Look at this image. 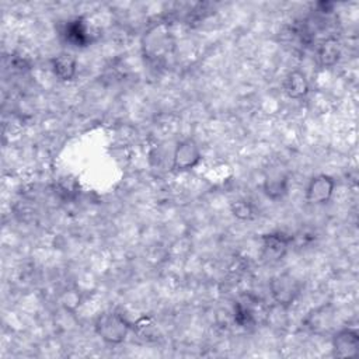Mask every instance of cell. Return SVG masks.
Masks as SVG:
<instances>
[{
  "label": "cell",
  "mask_w": 359,
  "mask_h": 359,
  "mask_svg": "<svg viewBox=\"0 0 359 359\" xmlns=\"http://www.w3.org/2000/svg\"><path fill=\"white\" fill-rule=\"evenodd\" d=\"M339 56H341V49H339L337 39H334V38L324 39L317 48L318 63L324 67L334 66L338 62Z\"/></svg>",
  "instance_id": "30bf717a"
},
{
  "label": "cell",
  "mask_w": 359,
  "mask_h": 359,
  "mask_svg": "<svg viewBox=\"0 0 359 359\" xmlns=\"http://www.w3.org/2000/svg\"><path fill=\"white\" fill-rule=\"evenodd\" d=\"M302 289L300 282L290 273L283 272L276 276H273L269 282V290L272 294V299L276 304H279L283 309H287L296 297L299 296Z\"/></svg>",
  "instance_id": "7a4b0ae2"
},
{
  "label": "cell",
  "mask_w": 359,
  "mask_h": 359,
  "mask_svg": "<svg viewBox=\"0 0 359 359\" xmlns=\"http://www.w3.org/2000/svg\"><path fill=\"white\" fill-rule=\"evenodd\" d=\"M202 160V150L199 144L192 139L187 137L181 140L172 154V170L178 172L189 171L195 168Z\"/></svg>",
  "instance_id": "3957f363"
},
{
  "label": "cell",
  "mask_w": 359,
  "mask_h": 359,
  "mask_svg": "<svg viewBox=\"0 0 359 359\" xmlns=\"http://www.w3.org/2000/svg\"><path fill=\"white\" fill-rule=\"evenodd\" d=\"M335 188V181L327 174H318L313 177L306 188V201L311 205L327 203Z\"/></svg>",
  "instance_id": "277c9868"
},
{
  "label": "cell",
  "mask_w": 359,
  "mask_h": 359,
  "mask_svg": "<svg viewBox=\"0 0 359 359\" xmlns=\"http://www.w3.org/2000/svg\"><path fill=\"white\" fill-rule=\"evenodd\" d=\"M283 91L287 97L294 100L306 97L309 93V81L306 74L300 70L289 72L283 79Z\"/></svg>",
  "instance_id": "52a82bcc"
},
{
  "label": "cell",
  "mask_w": 359,
  "mask_h": 359,
  "mask_svg": "<svg viewBox=\"0 0 359 359\" xmlns=\"http://www.w3.org/2000/svg\"><path fill=\"white\" fill-rule=\"evenodd\" d=\"M130 328V323L122 314L112 310L101 313L94 323L97 335L109 345L122 344L126 339Z\"/></svg>",
  "instance_id": "6da1fadb"
},
{
  "label": "cell",
  "mask_w": 359,
  "mask_h": 359,
  "mask_svg": "<svg viewBox=\"0 0 359 359\" xmlns=\"http://www.w3.org/2000/svg\"><path fill=\"white\" fill-rule=\"evenodd\" d=\"M262 252L269 261H279L285 257L293 237L283 231H272L262 236Z\"/></svg>",
  "instance_id": "5b68a950"
},
{
  "label": "cell",
  "mask_w": 359,
  "mask_h": 359,
  "mask_svg": "<svg viewBox=\"0 0 359 359\" xmlns=\"http://www.w3.org/2000/svg\"><path fill=\"white\" fill-rule=\"evenodd\" d=\"M332 352L337 358H351L359 352V334L353 328H342L332 337Z\"/></svg>",
  "instance_id": "8992f818"
},
{
  "label": "cell",
  "mask_w": 359,
  "mask_h": 359,
  "mask_svg": "<svg viewBox=\"0 0 359 359\" xmlns=\"http://www.w3.org/2000/svg\"><path fill=\"white\" fill-rule=\"evenodd\" d=\"M264 194L273 201L282 199L286 194H287V188H289V180L285 174L280 172H273L269 174L265 180H264Z\"/></svg>",
  "instance_id": "9c48e42d"
},
{
  "label": "cell",
  "mask_w": 359,
  "mask_h": 359,
  "mask_svg": "<svg viewBox=\"0 0 359 359\" xmlns=\"http://www.w3.org/2000/svg\"><path fill=\"white\" fill-rule=\"evenodd\" d=\"M52 72L60 81H70L77 72V60L69 53H60L52 59Z\"/></svg>",
  "instance_id": "ba28073f"
},
{
  "label": "cell",
  "mask_w": 359,
  "mask_h": 359,
  "mask_svg": "<svg viewBox=\"0 0 359 359\" xmlns=\"http://www.w3.org/2000/svg\"><path fill=\"white\" fill-rule=\"evenodd\" d=\"M231 213L240 220H250L255 216L254 205L247 199H237L231 203Z\"/></svg>",
  "instance_id": "8fae6325"
}]
</instances>
